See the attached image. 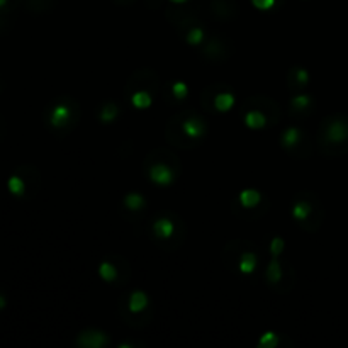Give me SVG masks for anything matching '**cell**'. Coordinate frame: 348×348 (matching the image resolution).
Returning <instances> with one entry per match:
<instances>
[{
    "label": "cell",
    "instance_id": "6da1fadb",
    "mask_svg": "<svg viewBox=\"0 0 348 348\" xmlns=\"http://www.w3.org/2000/svg\"><path fill=\"white\" fill-rule=\"evenodd\" d=\"M148 175H150V180L160 187H168L173 184V180H175V173H173V170L167 163L151 165Z\"/></svg>",
    "mask_w": 348,
    "mask_h": 348
},
{
    "label": "cell",
    "instance_id": "7a4b0ae2",
    "mask_svg": "<svg viewBox=\"0 0 348 348\" xmlns=\"http://www.w3.org/2000/svg\"><path fill=\"white\" fill-rule=\"evenodd\" d=\"M182 131H184V135L187 138H190V140H199V138H202L206 135V123L200 118H197V115H192V118L185 119V121L182 123Z\"/></svg>",
    "mask_w": 348,
    "mask_h": 348
},
{
    "label": "cell",
    "instance_id": "3957f363",
    "mask_svg": "<svg viewBox=\"0 0 348 348\" xmlns=\"http://www.w3.org/2000/svg\"><path fill=\"white\" fill-rule=\"evenodd\" d=\"M77 343L87 348H100L109 343V338H107L105 333L97 331V329H90V331H85L80 334Z\"/></svg>",
    "mask_w": 348,
    "mask_h": 348
},
{
    "label": "cell",
    "instance_id": "277c9868",
    "mask_svg": "<svg viewBox=\"0 0 348 348\" xmlns=\"http://www.w3.org/2000/svg\"><path fill=\"white\" fill-rule=\"evenodd\" d=\"M326 138L333 143H341L348 140V123L343 119H334L326 128Z\"/></svg>",
    "mask_w": 348,
    "mask_h": 348
},
{
    "label": "cell",
    "instance_id": "5b68a950",
    "mask_svg": "<svg viewBox=\"0 0 348 348\" xmlns=\"http://www.w3.org/2000/svg\"><path fill=\"white\" fill-rule=\"evenodd\" d=\"M71 119V109L68 104H58L53 107L51 115H50V121L55 128H63L68 124V121Z\"/></svg>",
    "mask_w": 348,
    "mask_h": 348
},
{
    "label": "cell",
    "instance_id": "8992f818",
    "mask_svg": "<svg viewBox=\"0 0 348 348\" xmlns=\"http://www.w3.org/2000/svg\"><path fill=\"white\" fill-rule=\"evenodd\" d=\"M153 233L160 240H168V238H172L173 233H175V224H173V221L167 216L158 217V219L153 222Z\"/></svg>",
    "mask_w": 348,
    "mask_h": 348
},
{
    "label": "cell",
    "instance_id": "52a82bcc",
    "mask_svg": "<svg viewBox=\"0 0 348 348\" xmlns=\"http://www.w3.org/2000/svg\"><path fill=\"white\" fill-rule=\"evenodd\" d=\"M148 302L150 299L148 296H146L143 291H135L131 292V296H129V302H128V307L131 313H141V311H145L146 307H148Z\"/></svg>",
    "mask_w": 348,
    "mask_h": 348
},
{
    "label": "cell",
    "instance_id": "ba28073f",
    "mask_svg": "<svg viewBox=\"0 0 348 348\" xmlns=\"http://www.w3.org/2000/svg\"><path fill=\"white\" fill-rule=\"evenodd\" d=\"M262 200V194L255 189H245L240 192V204L245 209H253L260 204Z\"/></svg>",
    "mask_w": 348,
    "mask_h": 348
},
{
    "label": "cell",
    "instance_id": "9c48e42d",
    "mask_svg": "<svg viewBox=\"0 0 348 348\" xmlns=\"http://www.w3.org/2000/svg\"><path fill=\"white\" fill-rule=\"evenodd\" d=\"M245 124H247V128L250 129H263L267 126V115L260 112V110H248L247 114H245Z\"/></svg>",
    "mask_w": 348,
    "mask_h": 348
},
{
    "label": "cell",
    "instance_id": "30bf717a",
    "mask_svg": "<svg viewBox=\"0 0 348 348\" xmlns=\"http://www.w3.org/2000/svg\"><path fill=\"white\" fill-rule=\"evenodd\" d=\"M257 262L258 258L253 252H245L242 253V257H240V263H238V270L242 272V274L248 275L252 274L253 270L257 269Z\"/></svg>",
    "mask_w": 348,
    "mask_h": 348
},
{
    "label": "cell",
    "instance_id": "8fae6325",
    "mask_svg": "<svg viewBox=\"0 0 348 348\" xmlns=\"http://www.w3.org/2000/svg\"><path fill=\"white\" fill-rule=\"evenodd\" d=\"M301 136H302V133L299 128H287L282 133V136H280V143H282L284 148H294V146L299 145Z\"/></svg>",
    "mask_w": 348,
    "mask_h": 348
},
{
    "label": "cell",
    "instance_id": "7c38bea8",
    "mask_svg": "<svg viewBox=\"0 0 348 348\" xmlns=\"http://www.w3.org/2000/svg\"><path fill=\"white\" fill-rule=\"evenodd\" d=\"M235 105V95L231 92H221L214 97V107L219 112H227Z\"/></svg>",
    "mask_w": 348,
    "mask_h": 348
},
{
    "label": "cell",
    "instance_id": "4fadbf2b",
    "mask_svg": "<svg viewBox=\"0 0 348 348\" xmlns=\"http://www.w3.org/2000/svg\"><path fill=\"white\" fill-rule=\"evenodd\" d=\"M313 212V207L307 200H297L292 206V217L296 221H306Z\"/></svg>",
    "mask_w": 348,
    "mask_h": 348
},
{
    "label": "cell",
    "instance_id": "5bb4252c",
    "mask_svg": "<svg viewBox=\"0 0 348 348\" xmlns=\"http://www.w3.org/2000/svg\"><path fill=\"white\" fill-rule=\"evenodd\" d=\"M282 267H280V262L279 258L272 257V260L269 262V265H267V280L272 284H277L280 282V279H282Z\"/></svg>",
    "mask_w": 348,
    "mask_h": 348
},
{
    "label": "cell",
    "instance_id": "9a60e30c",
    "mask_svg": "<svg viewBox=\"0 0 348 348\" xmlns=\"http://www.w3.org/2000/svg\"><path fill=\"white\" fill-rule=\"evenodd\" d=\"M151 102H153V99H151L150 93L145 92V90L135 92L131 95V104H133V107H136V109H148V107L151 105Z\"/></svg>",
    "mask_w": 348,
    "mask_h": 348
},
{
    "label": "cell",
    "instance_id": "2e32d148",
    "mask_svg": "<svg viewBox=\"0 0 348 348\" xmlns=\"http://www.w3.org/2000/svg\"><path fill=\"white\" fill-rule=\"evenodd\" d=\"M145 197L141 194H136V192H131L124 197V206H126L129 211H140V209L145 207Z\"/></svg>",
    "mask_w": 348,
    "mask_h": 348
},
{
    "label": "cell",
    "instance_id": "e0dca14e",
    "mask_svg": "<svg viewBox=\"0 0 348 348\" xmlns=\"http://www.w3.org/2000/svg\"><path fill=\"white\" fill-rule=\"evenodd\" d=\"M99 275L105 282H114L118 279V269L110 262H102L99 267Z\"/></svg>",
    "mask_w": 348,
    "mask_h": 348
},
{
    "label": "cell",
    "instance_id": "ac0fdd59",
    "mask_svg": "<svg viewBox=\"0 0 348 348\" xmlns=\"http://www.w3.org/2000/svg\"><path fill=\"white\" fill-rule=\"evenodd\" d=\"M118 114H119L118 105H115L114 102H109V104H105L104 107H102L100 121H102V123H112L114 119L118 118Z\"/></svg>",
    "mask_w": 348,
    "mask_h": 348
},
{
    "label": "cell",
    "instance_id": "d6986e66",
    "mask_svg": "<svg viewBox=\"0 0 348 348\" xmlns=\"http://www.w3.org/2000/svg\"><path fill=\"white\" fill-rule=\"evenodd\" d=\"M277 345H279V336L272 331L262 334V338L258 340V346H262V348H274Z\"/></svg>",
    "mask_w": 348,
    "mask_h": 348
},
{
    "label": "cell",
    "instance_id": "ffe728a7",
    "mask_svg": "<svg viewBox=\"0 0 348 348\" xmlns=\"http://www.w3.org/2000/svg\"><path fill=\"white\" fill-rule=\"evenodd\" d=\"M185 41L189 44H192V46H197V44H200L204 41V29H200V28L190 29L189 33H187Z\"/></svg>",
    "mask_w": 348,
    "mask_h": 348
},
{
    "label": "cell",
    "instance_id": "44dd1931",
    "mask_svg": "<svg viewBox=\"0 0 348 348\" xmlns=\"http://www.w3.org/2000/svg\"><path fill=\"white\" fill-rule=\"evenodd\" d=\"M309 104H311V97L306 95V93H299V95H296L291 100V107L294 110H302L306 107H309Z\"/></svg>",
    "mask_w": 348,
    "mask_h": 348
},
{
    "label": "cell",
    "instance_id": "7402d4cb",
    "mask_svg": "<svg viewBox=\"0 0 348 348\" xmlns=\"http://www.w3.org/2000/svg\"><path fill=\"white\" fill-rule=\"evenodd\" d=\"M9 190L12 192L14 195H22L26 190V185H24V180L19 177H11L9 178Z\"/></svg>",
    "mask_w": 348,
    "mask_h": 348
},
{
    "label": "cell",
    "instance_id": "603a6c76",
    "mask_svg": "<svg viewBox=\"0 0 348 348\" xmlns=\"http://www.w3.org/2000/svg\"><path fill=\"white\" fill-rule=\"evenodd\" d=\"M284 248H285V242H284L282 238H280V236H275V238L270 242V255L275 257V258H279L280 253L284 252Z\"/></svg>",
    "mask_w": 348,
    "mask_h": 348
},
{
    "label": "cell",
    "instance_id": "cb8c5ba5",
    "mask_svg": "<svg viewBox=\"0 0 348 348\" xmlns=\"http://www.w3.org/2000/svg\"><path fill=\"white\" fill-rule=\"evenodd\" d=\"M172 93L175 95V99H185L189 95V87L184 82H175L172 85Z\"/></svg>",
    "mask_w": 348,
    "mask_h": 348
},
{
    "label": "cell",
    "instance_id": "d4e9b609",
    "mask_svg": "<svg viewBox=\"0 0 348 348\" xmlns=\"http://www.w3.org/2000/svg\"><path fill=\"white\" fill-rule=\"evenodd\" d=\"M294 78H296L297 85H306L309 82V71L304 70V68H296L294 70Z\"/></svg>",
    "mask_w": 348,
    "mask_h": 348
},
{
    "label": "cell",
    "instance_id": "484cf974",
    "mask_svg": "<svg viewBox=\"0 0 348 348\" xmlns=\"http://www.w3.org/2000/svg\"><path fill=\"white\" fill-rule=\"evenodd\" d=\"M275 2H277V0H252L253 7L258 9V11H263V12L270 11V9H274Z\"/></svg>",
    "mask_w": 348,
    "mask_h": 348
},
{
    "label": "cell",
    "instance_id": "4316f807",
    "mask_svg": "<svg viewBox=\"0 0 348 348\" xmlns=\"http://www.w3.org/2000/svg\"><path fill=\"white\" fill-rule=\"evenodd\" d=\"M2 307H6V299L0 296V309H2Z\"/></svg>",
    "mask_w": 348,
    "mask_h": 348
},
{
    "label": "cell",
    "instance_id": "83f0119b",
    "mask_svg": "<svg viewBox=\"0 0 348 348\" xmlns=\"http://www.w3.org/2000/svg\"><path fill=\"white\" fill-rule=\"evenodd\" d=\"M170 2H173V4H185L187 0H170Z\"/></svg>",
    "mask_w": 348,
    "mask_h": 348
},
{
    "label": "cell",
    "instance_id": "f1b7e54d",
    "mask_svg": "<svg viewBox=\"0 0 348 348\" xmlns=\"http://www.w3.org/2000/svg\"><path fill=\"white\" fill-rule=\"evenodd\" d=\"M7 4V0H0V7H4Z\"/></svg>",
    "mask_w": 348,
    "mask_h": 348
}]
</instances>
